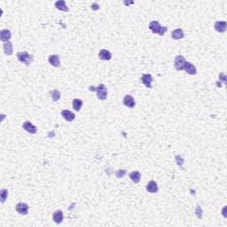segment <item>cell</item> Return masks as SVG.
<instances>
[{
  "mask_svg": "<svg viewBox=\"0 0 227 227\" xmlns=\"http://www.w3.org/2000/svg\"><path fill=\"white\" fill-rule=\"evenodd\" d=\"M7 197H8V190L7 189H3L1 191V194H0V199H1V203H4L6 200Z\"/></svg>",
  "mask_w": 227,
  "mask_h": 227,
  "instance_id": "obj_23",
  "label": "cell"
},
{
  "mask_svg": "<svg viewBox=\"0 0 227 227\" xmlns=\"http://www.w3.org/2000/svg\"><path fill=\"white\" fill-rule=\"evenodd\" d=\"M17 58L20 62H22L24 64H26L27 66L30 65L31 62L33 61V56L31 54H29L27 52H20L17 54Z\"/></svg>",
  "mask_w": 227,
  "mask_h": 227,
  "instance_id": "obj_3",
  "label": "cell"
},
{
  "mask_svg": "<svg viewBox=\"0 0 227 227\" xmlns=\"http://www.w3.org/2000/svg\"><path fill=\"white\" fill-rule=\"evenodd\" d=\"M48 61H49V63H50L52 66H54V67H60V60L58 55H51V56H49Z\"/></svg>",
  "mask_w": 227,
  "mask_h": 227,
  "instance_id": "obj_11",
  "label": "cell"
},
{
  "mask_svg": "<svg viewBox=\"0 0 227 227\" xmlns=\"http://www.w3.org/2000/svg\"><path fill=\"white\" fill-rule=\"evenodd\" d=\"M186 63V59L182 56V55H178L176 56L175 58V68L177 70H184V67Z\"/></svg>",
  "mask_w": 227,
  "mask_h": 227,
  "instance_id": "obj_4",
  "label": "cell"
},
{
  "mask_svg": "<svg viewBox=\"0 0 227 227\" xmlns=\"http://www.w3.org/2000/svg\"><path fill=\"white\" fill-rule=\"evenodd\" d=\"M22 128L28 132V133L30 134H36V131H37V129L36 127L33 125L30 122H25L24 123H23V125H22Z\"/></svg>",
  "mask_w": 227,
  "mask_h": 227,
  "instance_id": "obj_8",
  "label": "cell"
},
{
  "mask_svg": "<svg viewBox=\"0 0 227 227\" xmlns=\"http://www.w3.org/2000/svg\"><path fill=\"white\" fill-rule=\"evenodd\" d=\"M149 28L150 30L154 34H159L160 36H163L164 34L167 32L168 28L167 27H161L160 23L156 20H153L150 22L149 24Z\"/></svg>",
  "mask_w": 227,
  "mask_h": 227,
  "instance_id": "obj_1",
  "label": "cell"
},
{
  "mask_svg": "<svg viewBox=\"0 0 227 227\" xmlns=\"http://www.w3.org/2000/svg\"><path fill=\"white\" fill-rule=\"evenodd\" d=\"M72 105H73V108L75 111H80L82 106H83V101L79 99H75L72 102Z\"/></svg>",
  "mask_w": 227,
  "mask_h": 227,
  "instance_id": "obj_21",
  "label": "cell"
},
{
  "mask_svg": "<svg viewBox=\"0 0 227 227\" xmlns=\"http://www.w3.org/2000/svg\"><path fill=\"white\" fill-rule=\"evenodd\" d=\"M15 209L20 215H27L28 211V206L24 202H20L16 205Z\"/></svg>",
  "mask_w": 227,
  "mask_h": 227,
  "instance_id": "obj_6",
  "label": "cell"
},
{
  "mask_svg": "<svg viewBox=\"0 0 227 227\" xmlns=\"http://www.w3.org/2000/svg\"><path fill=\"white\" fill-rule=\"evenodd\" d=\"M4 51L6 55H12L13 54V44L8 41L4 43Z\"/></svg>",
  "mask_w": 227,
  "mask_h": 227,
  "instance_id": "obj_20",
  "label": "cell"
},
{
  "mask_svg": "<svg viewBox=\"0 0 227 227\" xmlns=\"http://www.w3.org/2000/svg\"><path fill=\"white\" fill-rule=\"evenodd\" d=\"M184 32H183V30L181 29V28H177V29H175L172 31V33H171V37L173 38L174 40H178V39H181V38H183L184 37Z\"/></svg>",
  "mask_w": 227,
  "mask_h": 227,
  "instance_id": "obj_17",
  "label": "cell"
},
{
  "mask_svg": "<svg viewBox=\"0 0 227 227\" xmlns=\"http://www.w3.org/2000/svg\"><path fill=\"white\" fill-rule=\"evenodd\" d=\"M50 94L54 101H58L60 99V92L58 90H53L52 92H50Z\"/></svg>",
  "mask_w": 227,
  "mask_h": 227,
  "instance_id": "obj_22",
  "label": "cell"
},
{
  "mask_svg": "<svg viewBox=\"0 0 227 227\" xmlns=\"http://www.w3.org/2000/svg\"><path fill=\"white\" fill-rule=\"evenodd\" d=\"M55 6L57 9H59L60 11H63V12H68V7L67 6V4L65 1L63 0H60V1H57L55 3Z\"/></svg>",
  "mask_w": 227,
  "mask_h": 227,
  "instance_id": "obj_18",
  "label": "cell"
},
{
  "mask_svg": "<svg viewBox=\"0 0 227 227\" xmlns=\"http://www.w3.org/2000/svg\"><path fill=\"white\" fill-rule=\"evenodd\" d=\"M184 70H186V72L187 74L193 75H196V73H197V69H196V67H195L194 64H192L190 62H187V61L186 65H185V67H184Z\"/></svg>",
  "mask_w": 227,
  "mask_h": 227,
  "instance_id": "obj_12",
  "label": "cell"
},
{
  "mask_svg": "<svg viewBox=\"0 0 227 227\" xmlns=\"http://www.w3.org/2000/svg\"><path fill=\"white\" fill-rule=\"evenodd\" d=\"M141 81L147 88H151L152 87V82H153V76L149 74H144L141 76Z\"/></svg>",
  "mask_w": 227,
  "mask_h": 227,
  "instance_id": "obj_7",
  "label": "cell"
},
{
  "mask_svg": "<svg viewBox=\"0 0 227 227\" xmlns=\"http://www.w3.org/2000/svg\"><path fill=\"white\" fill-rule=\"evenodd\" d=\"M215 29L217 31V32H219V33H224V32H225L226 31V28H227V23L226 21H225V20H220V21H216V23H215Z\"/></svg>",
  "mask_w": 227,
  "mask_h": 227,
  "instance_id": "obj_5",
  "label": "cell"
},
{
  "mask_svg": "<svg viewBox=\"0 0 227 227\" xmlns=\"http://www.w3.org/2000/svg\"><path fill=\"white\" fill-rule=\"evenodd\" d=\"M195 214H196V216H197L199 218H201V217H202V210H201V208L200 207V205H197L196 209H195Z\"/></svg>",
  "mask_w": 227,
  "mask_h": 227,
  "instance_id": "obj_24",
  "label": "cell"
},
{
  "mask_svg": "<svg viewBox=\"0 0 227 227\" xmlns=\"http://www.w3.org/2000/svg\"><path fill=\"white\" fill-rule=\"evenodd\" d=\"M122 102H123V105H124V106H126V107H131V108L134 107H135V105H136L135 100H134V98L131 96V95H126V96L123 98Z\"/></svg>",
  "mask_w": 227,
  "mask_h": 227,
  "instance_id": "obj_9",
  "label": "cell"
},
{
  "mask_svg": "<svg viewBox=\"0 0 227 227\" xmlns=\"http://www.w3.org/2000/svg\"><path fill=\"white\" fill-rule=\"evenodd\" d=\"M64 218V216H63V212L61 210H56L54 211V215H53V219L56 223V224H60L62 223Z\"/></svg>",
  "mask_w": 227,
  "mask_h": 227,
  "instance_id": "obj_15",
  "label": "cell"
},
{
  "mask_svg": "<svg viewBox=\"0 0 227 227\" xmlns=\"http://www.w3.org/2000/svg\"><path fill=\"white\" fill-rule=\"evenodd\" d=\"M12 37V34L9 29H3L0 32V39L3 42H8Z\"/></svg>",
  "mask_w": 227,
  "mask_h": 227,
  "instance_id": "obj_14",
  "label": "cell"
},
{
  "mask_svg": "<svg viewBox=\"0 0 227 227\" xmlns=\"http://www.w3.org/2000/svg\"><path fill=\"white\" fill-rule=\"evenodd\" d=\"M126 174V170L125 169H119L117 172H116V177L118 178H123V176Z\"/></svg>",
  "mask_w": 227,
  "mask_h": 227,
  "instance_id": "obj_25",
  "label": "cell"
},
{
  "mask_svg": "<svg viewBox=\"0 0 227 227\" xmlns=\"http://www.w3.org/2000/svg\"><path fill=\"white\" fill-rule=\"evenodd\" d=\"M147 192L151 193V194H155L158 192V185L155 181H150L148 182L147 186Z\"/></svg>",
  "mask_w": 227,
  "mask_h": 227,
  "instance_id": "obj_13",
  "label": "cell"
},
{
  "mask_svg": "<svg viewBox=\"0 0 227 227\" xmlns=\"http://www.w3.org/2000/svg\"><path fill=\"white\" fill-rule=\"evenodd\" d=\"M92 8L93 10H98V9L100 8V6H99L97 3H94V4L92 5Z\"/></svg>",
  "mask_w": 227,
  "mask_h": 227,
  "instance_id": "obj_26",
  "label": "cell"
},
{
  "mask_svg": "<svg viewBox=\"0 0 227 227\" xmlns=\"http://www.w3.org/2000/svg\"><path fill=\"white\" fill-rule=\"evenodd\" d=\"M91 91H95L96 93H97V97L98 99L100 100H105L107 97V90L106 86L104 84H100L97 88H94V87H90L89 88Z\"/></svg>",
  "mask_w": 227,
  "mask_h": 227,
  "instance_id": "obj_2",
  "label": "cell"
},
{
  "mask_svg": "<svg viewBox=\"0 0 227 227\" xmlns=\"http://www.w3.org/2000/svg\"><path fill=\"white\" fill-rule=\"evenodd\" d=\"M61 115L67 122H72L75 118V114L73 112L69 111V110H62L61 111Z\"/></svg>",
  "mask_w": 227,
  "mask_h": 227,
  "instance_id": "obj_10",
  "label": "cell"
},
{
  "mask_svg": "<svg viewBox=\"0 0 227 227\" xmlns=\"http://www.w3.org/2000/svg\"><path fill=\"white\" fill-rule=\"evenodd\" d=\"M129 176H130L131 179L133 181L135 184L139 183V181L141 179V174L139 171H132V172L130 173Z\"/></svg>",
  "mask_w": 227,
  "mask_h": 227,
  "instance_id": "obj_19",
  "label": "cell"
},
{
  "mask_svg": "<svg viewBox=\"0 0 227 227\" xmlns=\"http://www.w3.org/2000/svg\"><path fill=\"white\" fill-rule=\"evenodd\" d=\"M99 57L100 60H109L112 58V54L109 51H107L106 49H102L99 54Z\"/></svg>",
  "mask_w": 227,
  "mask_h": 227,
  "instance_id": "obj_16",
  "label": "cell"
}]
</instances>
